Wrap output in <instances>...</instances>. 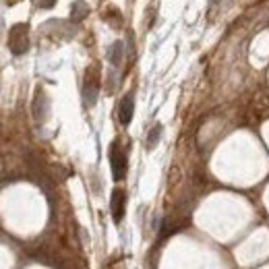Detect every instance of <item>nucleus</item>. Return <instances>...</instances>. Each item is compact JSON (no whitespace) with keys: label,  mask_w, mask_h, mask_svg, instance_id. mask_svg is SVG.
<instances>
[{"label":"nucleus","mask_w":269,"mask_h":269,"mask_svg":"<svg viewBox=\"0 0 269 269\" xmlns=\"http://www.w3.org/2000/svg\"><path fill=\"white\" fill-rule=\"evenodd\" d=\"M123 56H125V44L123 42H114L108 50V61L114 65V67H121L123 63Z\"/></svg>","instance_id":"6"},{"label":"nucleus","mask_w":269,"mask_h":269,"mask_svg":"<svg viewBox=\"0 0 269 269\" xmlns=\"http://www.w3.org/2000/svg\"><path fill=\"white\" fill-rule=\"evenodd\" d=\"M98 92H100V75H98V69L92 67L87 69L85 83H83V102L87 108H92L98 102Z\"/></svg>","instance_id":"2"},{"label":"nucleus","mask_w":269,"mask_h":269,"mask_svg":"<svg viewBox=\"0 0 269 269\" xmlns=\"http://www.w3.org/2000/svg\"><path fill=\"white\" fill-rule=\"evenodd\" d=\"M110 166H112V176L114 181H123L127 174V154L123 152V147L114 141L110 145Z\"/></svg>","instance_id":"3"},{"label":"nucleus","mask_w":269,"mask_h":269,"mask_svg":"<svg viewBox=\"0 0 269 269\" xmlns=\"http://www.w3.org/2000/svg\"><path fill=\"white\" fill-rule=\"evenodd\" d=\"M133 114H135V96L133 94H127L121 100V106H118V121H121L123 127L131 125Z\"/></svg>","instance_id":"5"},{"label":"nucleus","mask_w":269,"mask_h":269,"mask_svg":"<svg viewBox=\"0 0 269 269\" xmlns=\"http://www.w3.org/2000/svg\"><path fill=\"white\" fill-rule=\"evenodd\" d=\"M56 5V0H40V9H52Z\"/></svg>","instance_id":"9"},{"label":"nucleus","mask_w":269,"mask_h":269,"mask_svg":"<svg viewBox=\"0 0 269 269\" xmlns=\"http://www.w3.org/2000/svg\"><path fill=\"white\" fill-rule=\"evenodd\" d=\"M160 137H162V125H156L152 131H149V137H147V149L149 152L160 143Z\"/></svg>","instance_id":"8"},{"label":"nucleus","mask_w":269,"mask_h":269,"mask_svg":"<svg viewBox=\"0 0 269 269\" xmlns=\"http://www.w3.org/2000/svg\"><path fill=\"white\" fill-rule=\"evenodd\" d=\"M87 15H89L87 3H83V0H77V3L73 5V9H71V21H73V23H79V21H83Z\"/></svg>","instance_id":"7"},{"label":"nucleus","mask_w":269,"mask_h":269,"mask_svg":"<svg viewBox=\"0 0 269 269\" xmlns=\"http://www.w3.org/2000/svg\"><path fill=\"white\" fill-rule=\"evenodd\" d=\"M125 205H127V195L123 189H114L112 197H110V212L116 224H121L125 218Z\"/></svg>","instance_id":"4"},{"label":"nucleus","mask_w":269,"mask_h":269,"mask_svg":"<svg viewBox=\"0 0 269 269\" xmlns=\"http://www.w3.org/2000/svg\"><path fill=\"white\" fill-rule=\"evenodd\" d=\"M9 48L15 56H21L29 50V25L27 23H17L9 32Z\"/></svg>","instance_id":"1"}]
</instances>
